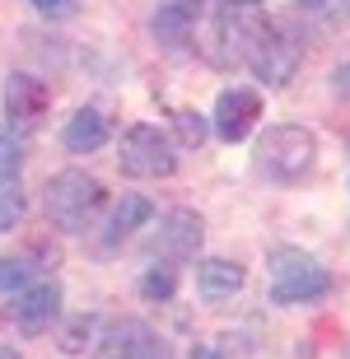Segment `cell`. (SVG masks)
<instances>
[{
    "label": "cell",
    "instance_id": "6da1fadb",
    "mask_svg": "<svg viewBox=\"0 0 350 359\" xmlns=\"http://www.w3.org/2000/svg\"><path fill=\"white\" fill-rule=\"evenodd\" d=\"M103 205H108V191H103V182L94 173H84V168H61V173H52L47 187H42V215L61 233L94 229Z\"/></svg>",
    "mask_w": 350,
    "mask_h": 359
},
{
    "label": "cell",
    "instance_id": "7a4b0ae2",
    "mask_svg": "<svg viewBox=\"0 0 350 359\" xmlns=\"http://www.w3.org/2000/svg\"><path fill=\"white\" fill-rule=\"evenodd\" d=\"M267 276H271V304H281V308L318 304V299H327L337 290L332 271L318 257H309L304 248H276L267 262Z\"/></svg>",
    "mask_w": 350,
    "mask_h": 359
},
{
    "label": "cell",
    "instance_id": "3957f363",
    "mask_svg": "<svg viewBox=\"0 0 350 359\" xmlns=\"http://www.w3.org/2000/svg\"><path fill=\"white\" fill-rule=\"evenodd\" d=\"M313 163H318V135L309 126L281 121L257 140V168L276 182H304L313 173Z\"/></svg>",
    "mask_w": 350,
    "mask_h": 359
},
{
    "label": "cell",
    "instance_id": "277c9868",
    "mask_svg": "<svg viewBox=\"0 0 350 359\" xmlns=\"http://www.w3.org/2000/svg\"><path fill=\"white\" fill-rule=\"evenodd\" d=\"M243 66L253 70L267 89H285V84L299 75V66H304V47H299V38L290 28L262 24V33H257V38L248 42V52H243Z\"/></svg>",
    "mask_w": 350,
    "mask_h": 359
},
{
    "label": "cell",
    "instance_id": "5b68a950",
    "mask_svg": "<svg viewBox=\"0 0 350 359\" xmlns=\"http://www.w3.org/2000/svg\"><path fill=\"white\" fill-rule=\"evenodd\" d=\"M117 163H121L126 177H173L177 173V145L159 131V126L135 121L131 131L121 135Z\"/></svg>",
    "mask_w": 350,
    "mask_h": 359
},
{
    "label": "cell",
    "instance_id": "8992f818",
    "mask_svg": "<svg viewBox=\"0 0 350 359\" xmlns=\"http://www.w3.org/2000/svg\"><path fill=\"white\" fill-rule=\"evenodd\" d=\"M262 24H267V0H220V10H215V61L220 66L243 61L248 42L262 33Z\"/></svg>",
    "mask_w": 350,
    "mask_h": 359
},
{
    "label": "cell",
    "instance_id": "52a82bcc",
    "mask_svg": "<svg viewBox=\"0 0 350 359\" xmlns=\"http://www.w3.org/2000/svg\"><path fill=\"white\" fill-rule=\"evenodd\" d=\"M5 318L19 336H47L61 322V285L56 280H33L28 290L5 299Z\"/></svg>",
    "mask_w": 350,
    "mask_h": 359
},
{
    "label": "cell",
    "instance_id": "ba28073f",
    "mask_svg": "<svg viewBox=\"0 0 350 359\" xmlns=\"http://www.w3.org/2000/svg\"><path fill=\"white\" fill-rule=\"evenodd\" d=\"M257 117H262V93L248 84H234V89H220L215 107H210V131L224 145H238L257 131Z\"/></svg>",
    "mask_w": 350,
    "mask_h": 359
},
{
    "label": "cell",
    "instance_id": "9c48e42d",
    "mask_svg": "<svg viewBox=\"0 0 350 359\" xmlns=\"http://www.w3.org/2000/svg\"><path fill=\"white\" fill-rule=\"evenodd\" d=\"M201 238H206V224L196 210H168L159 215V229L149 233V252L159 262H191L201 252Z\"/></svg>",
    "mask_w": 350,
    "mask_h": 359
},
{
    "label": "cell",
    "instance_id": "30bf717a",
    "mask_svg": "<svg viewBox=\"0 0 350 359\" xmlns=\"http://www.w3.org/2000/svg\"><path fill=\"white\" fill-rule=\"evenodd\" d=\"M47 107H52V89L38 80V75H10L5 80V121H10V131H38L42 117H47Z\"/></svg>",
    "mask_w": 350,
    "mask_h": 359
},
{
    "label": "cell",
    "instance_id": "8fae6325",
    "mask_svg": "<svg viewBox=\"0 0 350 359\" xmlns=\"http://www.w3.org/2000/svg\"><path fill=\"white\" fill-rule=\"evenodd\" d=\"M201 14H206V0H163L159 14L149 19V33H154L163 47H182V42L196 33Z\"/></svg>",
    "mask_w": 350,
    "mask_h": 359
},
{
    "label": "cell",
    "instance_id": "7c38bea8",
    "mask_svg": "<svg viewBox=\"0 0 350 359\" xmlns=\"http://www.w3.org/2000/svg\"><path fill=\"white\" fill-rule=\"evenodd\" d=\"M248 285V271L229 257H201L196 262V294H201L206 304H224L234 294Z\"/></svg>",
    "mask_w": 350,
    "mask_h": 359
},
{
    "label": "cell",
    "instance_id": "4fadbf2b",
    "mask_svg": "<svg viewBox=\"0 0 350 359\" xmlns=\"http://www.w3.org/2000/svg\"><path fill=\"white\" fill-rule=\"evenodd\" d=\"M108 112L103 107H80L75 117L66 121V131H61V145L70 149V154H94V149L108 145Z\"/></svg>",
    "mask_w": 350,
    "mask_h": 359
},
{
    "label": "cell",
    "instance_id": "5bb4252c",
    "mask_svg": "<svg viewBox=\"0 0 350 359\" xmlns=\"http://www.w3.org/2000/svg\"><path fill=\"white\" fill-rule=\"evenodd\" d=\"M149 219H154V205H149L145 196H121V205L112 210V224H108V248H117V243H126L135 233V229H145Z\"/></svg>",
    "mask_w": 350,
    "mask_h": 359
},
{
    "label": "cell",
    "instance_id": "9a60e30c",
    "mask_svg": "<svg viewBox=\"0 0 350 359\" xmlns=\"http://www.w3.org/2000/svg\"><path fill=\"white\" fill-rule=\"evenodd\" d=\"M121 359H173V346H168L154 327L126 318V346H121Z\"/></svg>",
    "mask_w": 350,
    "mask_h": 359
},
{
    "label": "cell",
    "instance_id": "2e32d148",
    "mask_svg": "<svg viewBox=\"0 0 350 359\" xmlns=\"http://www.w3.org/2000/svg\"><path fill=\"white\" fill-rule=\"evenodd\" d=\"M33 276H38V266H33V252L0 257V304H5V299H14L19 290H28V285H33Z\"/></svg>",
    "mask_w": 350,
    "mask_h": 359
},
{
    "label": "cell",
    "instance_id": "e0dca14e",
    "mask_svg": "<svg viewBox=\"0 0 350 359\" xmlns=\"http://www.w3.org/2000/svg\"><path fill=\"white\" fill-rule=\"evenodd\" d=\"M177 294V266L173 262H154V266L140 276V299H149V304H168Z\"/></svg>",
    "mask_w": 350,
    "mask_h": 359
},
{
    "label": "cell",
    "instance_id": "ac0fdd59",
    "mask_svg": "<svg viewBox=\"0 0 350 359\" xmlns=\"http://www.w3.org/2000/svg\"><path fill=\"white\" fill-rule=\"evenodd\" d=\"M24 140L14 131H0V187H24Z\"/></svg>",
    "mask_w": 350,
    "mask_h": 359
},
{
    "label": "cell",
    "instance_id": "d6986e66",
    "mask_svg": "<svg viewBox=\"0 0 350 359\" xmlns=\"http://www.w3.org/2000/svg\"><path fill=\"white\" fill-rule=\"evenodd\" d=\"M173 131H177V140H182L187 149H201L206 140H210V117L196 112V107H177L173 112Z\"/></svg>",
    "mask_w": 350,
    "mask_h": 359
},
{
    "label": "cell",
    "instance_id": "ffe728a7",
    "mask_svg": "<svg viewBox=\"0 0 350 359\" xmlns=\"http://www.w3.org/2000/svg\"><path fill=\"white\" fill-rule=\"evenodd\" d=\"M94 313H84V318H70L66 327H61V336H56V346L66 350V355H84V346L94 341Z\"/></svg>",
    "mask_w": 350,
    "mask_h": 359
},
{
    "label": "cell",
    "instance_id": "44dd1931",
    "mask_svg": "<svg viewBox=\"0 0 350 359\" xmlns=\"http://www.w3.org/2000/svg\"><path fill=\"white\" fill-rule=\"evenodd\" d=\"M24 219V187H0V233Z\"/></svg>",
    "mask_w": 350,
    "mask_h": 359
},
{
    "label": "cell",
    "instance_id": "7402d4cb",
    "mask_svg": "<svg viewBox=\"0 0 350 359\" xmlns=\"http://www.w3.org/2000/svg\"><path fill=\"white\" fill-rule=\"evenodd\" d=\"M28 5H33L47 24H66V19H75V14H80L84 0H28Z\"/></svg>",
    "mask_w": 350,
    "mask_h": 359
},
{
    "label": "cell",
    "instance_id": "603a6c76",
    "mask_svg": "<svg viewBox=\"0 0 350 359\" xmlns=\"http://www.w3.org/2000/svg\"><path fill=\"white\" fill-rule=\"evenodd\" d=\"M332 89H337L341 98H346V103H350V56H346V61H341L337 70H332Z\"/></svg>",
    "mask_w": 350,
    "mask_h": 359
},
{
    "label": "cell",
    "instance_id": "cb8c5ba5",
    "mask_svg": "<svg viewBox=\"0 0 350 359\" xmlns=\"http://www.w3.org/2000/svg\"><path fill=\"white\" fill-rule=\"evenodd\" d=\"M187 359H224V350H220V346H196Z\"/></svg>",
    "mask_w": 350,
    "mask_h": 359
},
{
    "label": "cell",
    "instance_id": "d4e9b609",
    "mask_svg": "<svg viewBox=\"0 0 350 359\" xmlns=\"http://www.w3.org/2000/svg\"><path fill=\"white\" fill-rule=\"evenodd\" d=\"M299 10H304V14H323L327 0H299Z\"/></svg>",
    "mask_w": 350,
    "mask_h": 359
},
{
    "label": "cell",
    "instance_id": "484cf974",
    "mask_svg": "<svg viewBox=\"0 0 350 359\" xmlns=\"http://www.w3.org/2000/svg\"><path fill=\"white\" fill-rule=\"evenodd\" d=\"M346 14H350V0H346Z\"/></svg>",
    "mask_w": 350,
    "mask_h": 359
}]
</instances>
